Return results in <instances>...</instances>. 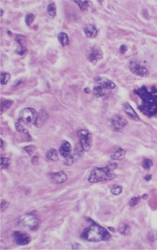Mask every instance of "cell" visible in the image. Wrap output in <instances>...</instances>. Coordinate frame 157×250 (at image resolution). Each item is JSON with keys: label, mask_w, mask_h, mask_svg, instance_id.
<instances>
[{"label": "cell", "mask_w": 157, "mask_h": 250, "mask_svg": "<svg viewBox=\"0 0 157 250\" xmlns=\"http://www.w3.org/2000/svg\"><path fill=\"white\" fill-rule=\"evenodd\" d=\"M133 92L141 99L142 103L138 106L141 113L149 117L157 114V88L153 87L149 91L143 86Z\"/></svg>", "instance_id": "1"}, {"label": "cell", "mask_w": 157, "mask_h": 250, "mask_svg": "<svg viewBox=\"0 0 157 250\" xmlns=\"http://www.w3.org/2000/svg\"><path fill=\"white\" fill-rule=\"evenodd\" d=\"M116 163H111L105 167H96L91 172L88 177L89 182H97L110 181L115 179L117 175L114 172L117 169Z\"/></svg>", "instance_id": "2"}, {"label": "cell", "mask_w": 157, "mask_h": 250, "mask_svg": "<svg viewBox=\"0 0 157 250\" xmlns=\"http://www.w3.org/2000/svg\"><path fill=\"white\" fill-rule=\"evenodd\" d=\"M81 237L87 241L97 242L109 240L111 239V234L103 227L93 223L84 229Z\"/></svg>", "instance_id": "3"}, {"label": "cell", "mask_w": 157, "mask_h": 250, "mask_svg": "<svg viewBox=\"0 0 157 250\" xmlns=\"http://www.w3.org/2000/svg\"><path fill=\"white\" fill-rule=\"evenodd\" d=\"M39 223L38 217L32 214L22 216L19 220V225L24 229L33 230L36 228Z\"/></svg>", "instance_id": "4"}, {"label": "cell", "mask_w": 157, "mask_h": 250, "mask_svg": "<svg viewBox=\"0 0 157 250\" xmlns=\"http://www.w3.org/2000/svg\"><path fill=\"white\" fill-rule=\"evenodd\" d=\"M80 138V144L84 151L90 150L93 143V137L91 134L86 129L79 130L77 132Z\"/></svg>", "instance_id": "5"}, {"label": "cell", "mask_w": 157, "mask_h": 250, "mask_svg": "<svg viewBox=\"0 0 157 250\" xmlns=\"http://www.w3.org/2000/svg\"><path fill=\"white\" fill-rule=\"evenodd\" d=\"M38 113L31 108L23 109L20 113V120L25 124H35Z\"/></svg>", "instance_id": "6"}, {"label": "cell", "mask_w": 157, "mask_h": 250, "mask_svg": "<svg viewBox=\"0 0 157 250\" xmlns=\"http://www.w3.org/2000/svg\"><path fill=\"white\" fill-rule=\"evenodd\" d=\"M103 58V52L100 47L94 46L91 47L87 52V59L93 64H96Z\"/></svg>", "instance_id": "7"}, {"label": "cell", "mask_w": 157, "mask_h": 250, "mask_svg": "<svg viewBox=\"0 0 157 250\" xmlns=\"http://www.w3.org/2000/svg\"><path fill=\"white\" fill-rule=\"evenodd\" d=\"M111 126L114 131H120L123 129L127 125V122L126 119L120 116H114L111 120Z\"/></svg>", "instance_id": "8"}, {"label": "cell", "mask_w": 157, "mask_h": 250, "mask_svg": "<svg viewBox=\"0 0 157 250\" xmlns=\"http://www.w3.org/2000/svg\"><path fill=\"white\" fill-rule=\"evenodd\" d=\"M83 150L82 149V147H77L75 149H74L73 152L71 153L70 156L67 158V159L64 161V164L67 166H70L78 161L83 155Z\"/></svg>", "instance_id": "9"}, {"label": "cell", "mask_w": 157, "mask_h": 250, "mask_svg": "<svg viewBox=\"0 0 157 250\" xmlns=\"http://www.w3.org/2000/svg\"><path fill=\"white\" fill-rule=\"evenodd\" d=\"M129 68L130 71L137 76L146 77L149 75V71L146 68L135 62H131L129 65Z\"/></svg>", "instance_id": "10"}, {"label": "cell", "mask_w": 157, "mask_h": 250, "mask_svg": "<svg viewBox=\"0 0 157 250\" xmlns=\"http://www.w3.org/2000/svg\"><path fill=\"white\" fill-rule=\"evenodd\" d=\"M15 242L18 245H26L29 244L31 241V237L27 233H21L16 232L14 234Z\"/></svg>", "instance_id": "11"}, {"label": "cell", "mask_w": 157, "mask_h": 250, "mask_svg": "<svg viewBox=\"0 0 157 250\" xmlns=\"http://www.w3.org/2000/svg\"><path fill=\"white\" fill-rule=\"evenodd\" d=\"M49 117V116L48 113L44 109H41L38 113L37 117L34 125H35V126L38 128H41L43 126L47 121Z\"/></svg>", "instance_id": "12"}, {"label": "cell", "mask_w": 157, "mask_h": 250, "mask_svg": "<svg viewBox=\"0 0 157 250\" xmlns=\"http://www.w3.org/2000/svg\"><path fill=\"white\" fill-rule=\"evenodd\" d=\"M50 177L53 182L58 184H62L65 182L67 179V175L63 171L52 173L50 175Z\"/></svg>", "instance_id": "13"}, {"label": "cell", "mask_w": 157, "mask_h": 250, "mask_svg": "<svg viewBox=\"0 0 157 250\" xmlns=\"http://www.w3.org/2000/svg\"><path fill=\"white\" fill-rule=\"evenodd\" d=\"M15 40L18 43L20 49L18 50V54L20 55H24L27 52L26 47V37L21 35H17L15 37Z\"/></svg>", "instance_id": "14"}, {"label": "cell", "mask_w": 157, "mask_h": 250, "mask_svg": "<svg viewBox=\"0 0 157 250\" xmlns=\"http://www.w3.org/2000/svg\"><path fill=\"white\" fill-rule=\"evenodd\" d=\"M72 147L70 143L67 141H64L62 143L60 148L59 152L61 155L65 158H67L70 156L71 153Z\"/></svg>", "instance_id": "15"}, {"label": "cell", "mask_w": 157, "mask_h": 250, "mask_svg": "<svg viewBox=\"0 0 157 250\" xmlns=\"http://www.w3.org/2000/svg\"><path fill=\"white\" fill-rule=\"evenodd\" d=\"M123 109L125 113L129 117H130L132 119L135 121H138L140 120V117L137 114V112L134 111V109L132 108V106L128 103H125L123 105Z\"/></svg>", "instance_id": "16"}, {"label": "cell", "mask_w": 157, "mask_h": 250, "mask_svg": "<svg viewBox=\"0 0 157 250\" xmlns=\"http://www.w3.org/2000/svg\"><path fill=\"white\" fill-rule=\"evenodd\" d=\"M93 94L97 97H102L106 95V90L101 84L100 82H99V84L95 86L93 88Z\"/></svg>", "instance_id": "17"}, {"label": "cell", "mask_w": 157, "mask_h": 250, "mask_svg": "<svg viewBox=\"0 0 157 250\" xmlns=\"http://www.w3.org/2000/svg\"><path fill=\"white\" fill-rule=\"evenodd\" d=\"M84 32L86 36L89 38H94L97 35V30L93 25H89L85 27Z\"/></svg>", "instance_id": "18"}, {"label": "cell", "mask_w": 157, "mask_h": 250, "mask_svg": "<svg viewBox=\"0 0 157 250\" xmlns=\"http://www.w3.org/2000/svg\"><path fill=\"white\" fill-rule=\"evenodd\" d=\"M126 152L123 148L117 149L111 155V158L115 160H122L124 159Z\"/></svg>", "instance_id": "19"}, {"label": "cell", "mask_w": 157, "mask_h": 250, "mask_svg": "<svg viewBox=\"0 0 157 250\" xmlns=\"http://www.w3.org/2000/svg\"><path fill=\"white\" fill-rule=\"evenodd\" d=\"M58 39L59 43L62 45V47H65L70 44V41L68 35L64 32L60 33L58 36Z\"/></svg>", "instance_id": "20"}, {"label": "cell", "mask_w": 157, "mask_h": 250, "mask_svg": "<svg viewBox=\"0 0 157 250\" xmlns=\"http://www.w3.org/2000/svg\"><path fill=\"white\" fill-rule=\"evenodd\" d=\"M47 158L52 161H57L59 160V156L56 149H51L46 153Z\"/></svg>", "instance_id": "21"}, {"label": "cell", "mask_w": 157, "mask_h": 250, "mask_svg": "<svg viewBox=\"0 0 157 250\" xmlns=\"http://www.w3.org/2000/svg\"><path fill=\"white\" fill-rule=\"evenodd\" d=\"M14 104V101L11 100H6L1 102V114L9 109Z\"/></svg>", "instance_id": "22"}, {"label": "cell", "mask_w": 157, "mask_h": 250, "mask_svg": "<svg viewBox=\"0 0 157 250\" xmlns=\"http://www.w3.org/2000/svg\"><path fill=\"white\" fill-rule=\"evenodd\" d=\"M118 231L121 235L126 236L129 233L130 228L125 223H121L118 228Z\"/></svg>", "instance_id": "23"}, {"label": "cell", "mask_w": 157, "mask_h": 250, "mask_svg": "<svg viewBox=\"0 0 157 250\" xmlns=\"http://www.w3.org/2000/svg\"><path fill=\"white\" fill-rule=\"evenodd\" d=\"M47 12L51 18H55L56 15V7L55 3H51L47 7Z\"/></svg>", "instance_id": "24"}, {"label": "cell", "mask_w": 157, "mask_h": 250, "mask_svg": "<svg viewBox=\"0 0 157 250\" xmlns=\"http://www.w3.org/2000/svg\"><path fill=\"white\" fill-rule=\"evenodd\" d=\"M11 79V75L6 72H2L1 73V84L6 85Z\"/></svg>", "instance_id": "25"}, {"label": "cell", "mask_w": 157, "mask_h": 250, "mask_svg": "<svg viewBox=\"0 0 157 250\" xmlns=\"http://www.w3.org/2000/svg\"><path fill=\"white\" fill-rule=\"evenodd\" d=\"M106 90H113L115 87V85L111 81H105L100 82Z\"/></svg>", "instance_id": "26"}, {"label": "cell", "mask_w": 157, "mask_h": 250, "mask_svg": "<svg viewBox=\"0 0 157 250\" xmlns=\"http://www.w3.org/2000/svg\"><path fill=\"white\" fill-rule=\"evenodd\" d=\"M74 3H77L81 11H85L89 6V2L88 1H74Z\"/></svg>", "instance_id": "27"}, {"label": "cell", "mask_w": 157, "mask_h": 250, "mask_svg": "<svg viewBox=\"0 0 157 250\" xmlns=\"http://www.w3.org/2000/svg\"><path fill=\"white\" fill-rule=\"evenodd\" d=\"M11 164V160L8 158H1V168L2 169H6Z\"/></svg>", "instance_id": "28"}, {"label": "cell", "mask_w": 157, "mask_h": 250, "mask_svg": "<svg viewBox=\"0 0 157 250\" xmlns=\"http://www.w3.org/2000/svg\"><path fill=\"white\" fill-rule=\"evenodd\" d=\"M35 16L33 14L29 13L26 16V18H25L26 23L27 24V26H30L35 21Z\"/></svg>", "instance_id": "29"}, {"label": "cell", "mask_w": 157, "mask_h": 250, "mask_svg": "<svg viewBox=\"0 0 157 250\" xmlns=\"http://www.w3.org/2000/svg\"><path fill=\"white\" fill-rule=\"evenodd\" d=\"M143 167L146 170H149L153 166V161L150 159H144L142 163Z\"/></svg>", "instance_id": "30"}, {"label": "cell", "mask_w": 157, "mask_h": 250, "mask_svg": "<svg viewBox=\"0 0 157 250\" xmlns=\"http://www.w3.org/2000/svg\"><path fill=\"white\" fill-rule=\"evenodd\" d=\"M123 188L120 185H114V187H112L111 189V193L114 195H120L121 192H122Z\"/></svg>", "instance_id": "31"}, {"label": "cell", "mask_w": 157, "mask_h": 250, "mask_svg": "<svg viewBox=\"0 0 157 250\" xmlns=\"http://www.w3.org/2000/svg\"><path fill=\"white\" fill-rule=\"evenodd\" d=\"M36 147L34 145H29L27 146H26L24 149L26 150V152L29 155H31L33 153V152L36 150Z\"/></svg>", "instance_id": "32"}, {"label": "cell", "mask_w": 157, "mask_h": 250, "mask_svg": "<svg viewBox=\"0 0 157 250\" xmlns=\"http://www.w3.org/2000/svg\"><path fill=\"white\" fill-rule=\"evenodd\" d=\"M21 120H20V121H18L17 123H15V128H16V129H17V131L18 132L24 133L26 131V129H25L24 128V126H23V125L21 123Z\"/></svg>", "instance_id": "33"}, {"label": "cell", "mask_w": 157, "mask_h": 250, "mask_svg": "<svg viewBox=\"0 0 157 250\" xmlns=\"http://www.w3.org/2000/svg\"><path fill=\"white\" fill-rule=\"evenodd\" d=\"M139 201H140V198L139 197H133L130 199V200L129 202V205L130 207H134L137 204H138Z\"/></svg>", "instance_id": "34"}, {"label": "cell", "mask_w": 157, "mask_h": 250, "mask_svg": "<svg viewBox=\"0 0 157 250\" xmlns=\"http://www.w3.org/2000/svg\"><path fill=\"white\" fill-rule=\"evenodd\" d=\"M9 206V203L4 200L2 201L1 202V210L2 211H4L6 209H7L8 208Z\"/></svg>", "instance_id": "35"}, {"label": "cell", "mask_w": 157, "mask_h": 250, "mask_svg": "<svg viewBox=\"0 0 157 250\" xmlns=\"http://www.w3.org/2000/svg\"><path fill=\"white\" fill-rule=\"evenodd\" d=\"M31 163L33 165H37L39 163V157L38 156H34L32 158Z\"/></svg>", "instance_id": "36"}, {"label": "cell", "mask_w": 157, "mask_h": 250, "mask_svg": "<svg viewBox=\"0 0 157 250\" xmlns=\"http://www.w3.org/2000/svg\"><path fill=\"white\" fill-rule=\"evenodd\" d=\"M126 50H127V49H126V47L125 46H121V47H120V51H121V52L122 53H124V52L126 51Z\"/></svg>", "instance_id": "37"}, {"label": "cell", "mask_w": 157, "mask_h": 250, "mask_svg": "<svg viewBox=\"0 0 157 250\" xmlns=\"http://www.w3.org/2000/svg\"><path fill=\"white\" fill-rule=\"evenodd\" d=\"M151 178H152V176H151V175H146V176L144 177V179H145L146 181H150V180L151 179Z\"/></svg>", "instance_id": "38"}, {"label": "cell", "mask_w": 157, "mask_h": 250, "mask_svg": "<svg viewBox=\"0 0 157 250\" xmlns=\"http://www.w3.org/2000/svg\"><path fill=\"white\" fill-rule=\"evenodd\" d=\"M84 91H85V93H86V94H90V93H91V90H90V89H89V88H85V89H84Z\"/></svg>", "instance_id": "39"}, {"label": "cell", "mask_w": 157, "mask_h": 250, "mask_svg": "<svg viewBox=\"0 0 157 250\" xmlns=\"http://www.w3.org/2000/svg\"><path fill=\"white\" fill-rule=\"evenodd\" d=\"M147 198H148V195H146V194H144V195L142 196V198H143V199H147Z\"/></svg>", "instance_id": "40"}, {"label": "cell", "mask_w": 157, "mask_h": 250, "mask_svg": "<svg viewBox=\"0 0 157 250\" xmlns=\"http://www.w3.org/2000/svg\"><path fill=\"white\" fill-rule=\"evenodd\" d=\"M1 144H2L1 146H2H2H3V143H2V139H1Z\"/></svg>", "instance_id": "41"}]
</instances>
